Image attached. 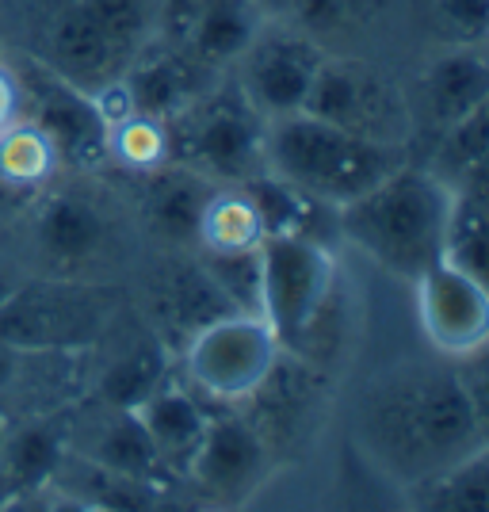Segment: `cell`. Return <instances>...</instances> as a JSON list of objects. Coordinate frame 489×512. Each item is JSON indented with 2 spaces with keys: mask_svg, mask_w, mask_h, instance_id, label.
I'll return each instance as SVG.
<instances>
[{
  "mask_svg": "<svg viewBox=\"0 0 489 512\" xmlns=\"http://www.w3.org/2000/svg\"><path fill=\"white\" fill-rule=\"evenodd\" d=\"M169 383V356L161 341H142L123 352L100 379V398L111 409H138L157 386Z\"/></svg>",
  "mask_w": 489,
  "mask_h": 512,
  "instance_id": "83f0119b",
  "label": "cell"
},
{
  "mask_svg": "<svg viewBox=\"0 0 489 512\" xmlns=\"http://www.w3.org/2000/svg\"><path fill=\"white\" fill-rule=\"evenodd\" d=\"M111 409V406H107ZM85 459L100 463V467L115 470V474H127L134 482H146V486H165V478H172L157 448L149 444L146 428L134 417V409H111V417L104 421V428L96 432V444L88 448Z\"/></svg>",
  "mask_w": 489,
  "mask_h": 512,
  "instance_id": "d4e9b609",
  "label": "cell"
},
{
  "mask_svg": "<svg viewBox=\"0 0 489 512\" xmlns=\"http://www.w3.org/2000/svg\"><path fill=\"white\" fill-rule=\"evenodd\" d=\"M409 505L425 512H489V451H470L409 482Z\"/></svg>",
  "mask_w": 489,
  "mask_h": 512,
  "instance_id": "603a6c76",
  "label": "cell"
},
{
  "mask_svg": "<svg viewBox=\"0 0 489 512\" xmlns=\"http://www.w3.org/2000/svg\"><path fill=\"white\" fill-rule=\"evenodd\" d=\"M421 104L432 123L444 130L474 107L489 104V65L482 46H455L447 58L421 77Z\"/></svg>",
  "mask_w": 489,
  "mask_h": 512,
  "instance_id": "d6986e66",
  "label": "cell"
},
{
  "mask_svg": "<svg viewBox=\"0 0 489 512\" xmlns=\"http://www.w3.org/2000/svg\"><path fill=\"white\" fill-rule=\"evenodd\" d=\"M115 291L73 279L16 283L0 299V341L20 348H77L85 352L115 314Z\"/></svg>",
  "mask_w": 489,
  "mask_h": 512,
  "instance_id": "277c9868",
  "label": "cell"
},
{
  "mask_svg": "<svg viewBox=\"0 0 489 512\" xmlns=\"http://www.w3.org/2000/svg\"><path fill=\"white\" fill-rule=\"evenodd\" d=\"M54 169H58V153L39 127L12 123L0 130V180L8 188L31 195Z\"/></svg>",
  "mask_w": 489,
  "mask_h": 512,
  "instance_id": "f1b7e54d",
  "label": "cell"
},
{
  "mask_svg": "<svg viewBox=\"0 0 489 512\" xmlns=\"http://www.w3.org/2000/svg\"><path fill=\"white\" fill-rule=\"evenodd\" d=\"M486 237V176H478L463 188H451L444 218V260L486 279Z\"/></svg>",
  "mask_w": 489,
  "mask_h": 512,
  "instance_id": "484cf974",
  "label": "cell"
},
{
  "mask_svg": "<svg viewBox=\"0 0 489 512\" xmlns=\"http://www.w3.org/2000/svg\"><path fill=\"white\" fill-rule=\"evenodd\" d=\"M489 413L474 406L455 367H405L367 390L360 436L405 486L486 448Z\"/></svg>",
  "mask_w": 489,
  "mask_h": 512,
  "instance_id": "6da1fadb",
  "label": "cell"
},
{
  "mask_svg": "<svg viewBox=\"0 0 489 512\" xmlns=\"http://www.w3.org/2000/svg\"><path fill=\"white\" fill-rule=\"evenodd\" d=\"M383 0H295L287 16H295L310 35H337L356 31L379 12Z\"/></svg>",
  "mask_w": 489,
  "mask_h": 512,
  "instance_id": "836d02e7",
  "label": "cell"
},
{
  "mask_svg": "<svg viewBox=\"0 0 489 512\" xmlns=\"http://www.w3.org/2000/svg\"><path fill=\"white\" fill-rule=\"evenodd\" d=\"M283 356L276 333L256 314H226L188 341L184 371L188 386L214 406L249 402Z\"/></svg>",
  "mask_w": 489,
  "mask_h": 512,
  "instance_id": "5b68a950",
  "label": "cell"
},
{
  "mask_svg": "<svg viewBox=\"0 0 489 512\" xmlns=\"http://www.w3.org/2000/svg\"><path fill=\"white\" fill-rule=\"evenodd\" d=\"M85 4L96 12V20L104 23L119 43L138 54V46H142L146 27H149L146 0H85Z\"/></svg>",
  "mask_w": 489,
  "mask_h": 512,
  "instance_id": "e575fe53",
  "label": "cell"
},
{
  "mask_svg": "<svg viewBox=\"0 0 489 512\" xmlns=\"http://www.w3.org/2000/svg\"><path fill=\"white\" fill-rule=\"evenodd\" d=\"M260 272V318L268 321L279 348L287 352L337 291V260L329 245L306 237H264Z\"/></svg>",
  "mask_w": 489,
  "mask_h": 512,
  "instance_id": "52a82bcc",
  "label": "cell"
},
{
  "mask_svg": "<svg viewBox=\"0 0 489 512\" xmlns=\"http://www.w3.org/2000/svg\"><path fill=\"white\" fill-rule=\"evenodd\" d=\"M260 8L253 0H195L188 8V46L199 65L237 62L260 27Z\"/></svg>",
  "mask_w": 489,
  "mask_h": 512,
  "instance_id": "ffe728a7",
  "label": "cell"
},
{
  "mask_svg": "<svg viewBox=\"0 0 489 512\" xmlns=\"http://www.w3.org/2000/svg\"><path fill=\"white\" fill-rule=\"evenodd\" d=\"M107 150H115L134 169H157L169 157V123H157L146 115H127L111 127Z\"/></svg>",
  "mask_w": 489,
  "mask_h": 512,
  "instance_id": "d6a6232c",
  "label": "cell"
},
{
  "mask_svg": "<svg viewBox=\"0 0 489 512\" xmlns=\"http://www.w3.org/2000/svg\"><path fill=\"white\" fill-rule=\"evenodd\" d=\"M241 192L249 195L264 237H306V241L329 245V237L341 234L333 203L302 192V188H295L291 180H283L276 172H260L253 180H245Z\"/></svg>",
  "mask_w": 489,
  "mask_h": 512,
  "instance_id": "9a60e30c",
  "label": "cell"
},
{
  "mask_svg": "<svg viewBox=\"0 0 489 512\" xmlns=\"http://www.w3.org/2000/svg\"><path fill=\"white\" fill-rule=\"evenodd\" d=\"M260 12H268V16H287V8L295 4V0H253Z\"/></svg>",
  "mask_w": 489,
  "mask_h": 512,
  "instance_id": "8d00e7d4",
  "label": "cell"
},
{
  "mask_svg": "<svg viewBox=\"0 0 489 512\" xmlns=\"http://www.w3.org/2000/svg\"><path fill=\"white\" fill-rule=\"evenodd\" d=\"M4 428H8V421H4V417H0V440H4Z\"/></svg>",
  "mask_w": 489,
  "mask_h": 512,
  "instance_id": "ab89813d",
  "label": "cell"
},
{
  "mask_svg": "<svg viewBox=\"0 0 489 512\" xmlns=\"http://www.w3.org/2000/svg\"><path fill=\"white\" fill-rule=\"evenodd\" d=\"M161 4H169V8H184V12H188L195 0H161Z\"/></svg>",
  "mask_w": 489,
  "mask_h": 512,
  "instance_id": "74e56055",
  "label": "cell"
},
{
  "mask_svg": "<svg viewBox=\"0 0 489 512\" xmlns=\"http://www.w3.org/2000/svg\"><path fill=\"white\" fill-rule=\"evenodd\" d=\"M119 81L127 88V100L134 115L169 123L195 100L199 62L195 58H180V54H157V58H146V62L138 65H127V73Z\"/></svg>",
  "mask_w": 489,
  "mask_h": 512,
  "instance_id": "44dd1931",
  "label": "cell"
},
{
  "mask_svg": "<svg viewBox=\"0 0 489 512\" xmlns=\"http://www.w3.org/2000/svg\"><path fill=\"white\" fill-rule=\"evenodd\" d=\"M264 241L260 218L245 192H214L207 203L203 226H199V245L203 249H253Z\"/></svg>",
  "mask_w": 489,
  "mask_h": 512,
  "instance_id": "4dcf8cb0",
  "label": "cell"
},
{
  "mask_svg": "<svg viewBox=\"0 0 489 512\" xmlns=\"http://www.w3.org/2000/svg\"><path fill=\"white\" fill-rule=\"evenodd\" d=\"M214 192L218 188H214L211 176L188 169L180 161L169 169H157L149 176L146 199H142L146 226L172 245L199 241V226H203V214H207V203L214 199Z\"/></svg>",
  "mask_w": 489,
  "mask_h": 512,
  "instance_id": "ac0fdd59",
  "label": "cell"
},
{
  "mask_svg": "<svg viewBox=\"0 0 489 512\" xmlns=\"http://www.w3.org/2000/svg\"><path fill=\"white\" fill-rule=\"evenodd\" d=\"M489 157V104L474 107L470 115L455 119L451 127L440 130V146H436V161H432V176L451 188H463L470 180L486 176Z\"/></svg>",
  "mask_w": 489,
  "mask_h": 512,
  "instance_id": "4316f807",
  "label": "cell"
},
{
  "mask_svg": "<svg viewBox=\"0 0 489 512\" xmlns=\"http://www.w3.org/2000/svg\"><path fill=\"white\" fill-rule=\"evenodd\" d=\"M169 123H184V134H169V157L211 180H253L268 169V130L241 92H222L207 104H188Z\"/></svg>",
  "mask_w": 489,
  "mask_h": 512,
  "instance_id": "8992f818",
  "label": "cell"
},
{
  "mask_svg": "<svg viewBox=\"0 0 489 512\" xmlns=\"http://www.w3.org/2000/svg\"><path fill=\"white\" fill-rule=\"evenodd\" d=\"M417 287V318L425 337L444 356L459 360L478 348H486L489 337V291L486 279L470 276L459 264L436 260Z\"/></svg>",
  "mask_w": 489,
  "mask_h": 512,
  "instance_id": "30bf717a",
  "label": "cell"
},
{
  "mask_svg": "<svg viewBox=\"0 0 489 512\" xmlns=\"http://www.w3.org/2000/svg\"><path fill=\"white\" fill-rule=\"evenodd\" d=\"M425 23L451 46H482L489 27V0H421Z\"/></svg>",
  "mask_w": 489,
  "mask_h": 512,
  "instance_id": "1f68e13d",
  "label": "cell"
},
{
  "mask_svg": "<svg viewBox=\"0 0 489 512\" xmlns=\"http://www.w3.org/2000/svg\"><path fill=\"white\" fill-rule=\"evenodd\" d=\"M302 111L375 142L405 146V134H409V107L394 81L383 77L375 65L348 62V58L321 62Z\"/></svg>",
  "mask_w": 489,
  "mask_h": 512,
  "instance_id": "ba28073f",
  "label": "cell"
},
{
  "mask_svg": "<svg viewBox=\"0 0 489 512\" xmlns=\"http://www.w3.org/2000/svg\"><path fill=\"white\" fill-rule=\"evenodd\" d=\"M264 161L268 172L341 211L344 203H352L394 169H402L405 146L360 138L352 130L298 111L276 119V127L264 134Z\"/></svg>",
  "mask_w": 489,
  "mask_h": 512,
  "instance_id": "3957f363",
  "label": "cell"
},
{
  "mask_svg": "<svg viewBox=\"0 0 489 512\" xmlns=\"http://www.w3.org/2000/svg\"><path fill=\"white\" fill-rule=\"evenodd\" d=\"M77 356V348H20L0 341V417L16 425L65 406L81 386Z\"/></svg>",
  "mask_w": 489,
  "mask_h": 512,
  "instance_id": "5bb4252c",
  "label": "cell"
},
{
  "mask_svg": "<svg viewBox=\"0 0 489 512\" xmlns=\"http://www.w3.org/2000/svg\"><path fill=\"white\" fill-rule=\"evenodd\" d=\"M20 111H23V96H20V81L12 69L0 65V130L20 123Z\"/></svg>",
  "mask_w": 489,
  "mask_h": 512,
  "instance_id": "d590c367",
  "label": "cell"
},
{
  "mask_svg": "<svg viewBox=\"0 0 489 512\" xmlns=\"http://www.w3.org/2000/svg\"><path fill=\"white\" fill-rule=\"evenodd\" d=\"M157 314L165 321V329L176 337H188L211 321L234 314L230 302L218 295V287L211 283V276L203 272V264H176L165 272V279L157 283Z\"/></svg>",
  "mask_w": 489,
  "mask_h": 512,
  "instance_id": "7402d4cb",
  "label": "cell"
},
{
  "mask_svg": "<svg viewBox=\"0 0 489 512\" xmlns=\"http://www.w3.org/2000/svg\"><path fill=\"white\" fill-rule=\"evenodd\" d=\"M245 58V77H241V96L253 104V111L264 119H283L298 115L306 107V96L314 88L325 54L314 39L306 35H268L253 39Z\"/></svg>",
  "mask_w": 489,
  "mask_h": 512,
  "instance_id": "7c38bea8",
  "label": "cell"
},
{
  "mask_svg": "<svg viewBox=\"0 0 489 512\" xmlns=\"http://www.w3.org/2000/svg\"><path fill=\"white\" fill-rule=\"evenodd\" d=\"M272 470H276V455L253 428V421L211 417L184 478H192L218 505H241L268 482Z\"/></svg>",
  "mask_w": 489,
  "mask_h": 512,
  "instance_id": "8fae6325",
  "label": "cell"
},
{
  "mask_svg": "<svg viewBox=\"0 0 489 512\" xmlns=\"http://www.w3.org/2000/svg\"><path fill=\"white\" fill-rule=\"evenodd\" d=\"M12 287H16V283H8V279L0 276V299H4V295H8V291H12Z\"/></svg>",
  "mask_w": 489,
  "mask_h": 512,
  "instance_id": "f35d334b",
  "label": "cell"
},
{
  "mask_svg": "<svg viewBox=\"0 0 489 512\" xmlns=\"http://www.w3.org/2000/svg\"><path fill=\"white\" fill-rule=\"evenodd\" d=\"M134 417L146 428L149 444L157 448L161 463L169 474H188V463H192L195 448L207 432V421L211 413L199 402L192 386H157L142 406L134 409Z\"/></svg>",
  "mask_w": 489,
  "mask_h": 512,
  "instance_id": "e0dca14e",
  "label": "cell"
},
{
  "mask_svg": "<svg viewBox=\"0 0 489 512\" xmlns=\"http://www.w3.org/2000/svg\"><path fill=\"white\" fill-rule=\"evenodd\" d=\"M0 440V505L50 490L65 463V432L54 421H16Z\"/></svg>",
  "mask_w": 489,
  "mask_h": 512,
  "instance_id": "2e32d148",
  "label": "cell"
},
{
  "mask_svg": "<svg viewBox=\"0 0 489 512\" xmlns=\"http://www.w3.org/2000/svg\"><path fill=\"white\" fill-rule=\"evenodd\" d=\"M203 272L211 276L218 295L230 302L234 314H256L260 318V245L253 249H203Z\"/></svg>",
  "mask_w": 489,
  "mask_h": 512,
  "instance_id": "f546056e",
  "label": "cell"
},
{
  "mask_svg": "<svg viewBox=\"0 0 489 512\" xmlns=\"http://www.w3.org/2000/svg\"><path fill=\"white\" fill-rule=\"evenodd\" d=\"M35 234L54 264H85L104 245V218L77 195H54L39 207Z\"/></svg>",
  "mask_w": 489,
  "mask_h": 512,
  "instance_id": "cb8c5ba5",
  "label": "cell"
},
{
  "mask_svg": "<svg viewBox=\"0 0 489 512\" xmlns=\"http://www.w3.org/2000/svg\"><path fill=\"white\" fill-rule=\"evenodd\" d=\"M447 199L451 192L432 172L405 161L402 169L337 211L341 237L390 276L417 283L436 260H444Z\"/></svg>",
  "mask_w": 489,
  "mask_h": 512,
  "instance_id": "7a4b0ae2",
  "label": "cell"
},
{
  "mask_svg": "<svg viewBox=\"0 0 489 512\" xmlns=\"http://www.w3.org/2000/svg\"><path fill=\"white\" fill-rule=\"evenodd\" d=\"M130 58H134V50H127L104 23L96 20V12L85 0H69L46 31L43 62L88 96L115 85L127 73Z\"/></svg>",
  "mask_w": 489,
  "mask_h": 512,
  "instance_id": "4fadbf2b",
  "label": "cell"
},
{
  "mask_svg": "<svg viewBox=\"0 0 489 512\" xmlns=\"http://www.w3.org/2000/svg\"><path fill=\"white\" fill-rule=\"evenodd\" d=\"M16 81H20L23 107H31V119H35L31 127L43 130L46 142L58 153V161L96 165L111 153L107 150L111 127H107L96 96L69 85L46 62L23 65L16 73Z\"/></svg>",
  "mask_w": 489,
  "mask_h": 512,
  "instance_id": "9c48e42d",
  "label": "cell"
}]
</instances>
